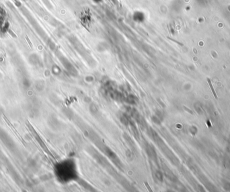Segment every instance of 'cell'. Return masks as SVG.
Masks as SVG:
<instances>
[{
    "label": "cell",
    "mask_w": 230,
    "mask_h": 192,
    "mask_svg": "<svg viewBox=\"0 0 230 192\" xmlns=\"http://www.w3.org/2000/svg\"><path fill=\"white\" fill-rule=\"evenodd\" d=\"M207 82H208V84H209V87H211V90L212 93H213V94L214 97H215V99H217V93H216V92H215V89H214L213 86V85H212L211 81V79H210L209 78H207Z\"/></svg>",
    "instance_id": "cell-1"
},
{
    "label": "cell",
    "mask_w": 230,
    "mask_h": 192,
    "mask_svg": "<svg viewBox=\"0 0 230 192\" xmlns=\"http://www.w3.org/2000/svg\"><path fill=\"white\" fill-rule=\"evenodd\" d=\"M2 77V75H1V73H0V78Z\"/></svg>",
    "instance_id": "cell-2"
}]
</instances>
